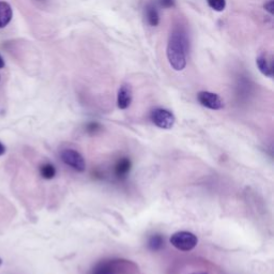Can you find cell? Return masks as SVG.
<instances>
[{"label":"cell","instance_id":"5bb4252c","mask_svg":"<svg viewBox=\"0 0 274 274\" xmlns=\"http://www.w3.org/2000/svg\"><path fill=\"white\" fill-rule=\"evenodd\" d=\"M101 130V125L99 123H95V122H92V123H89L87 125V131L90 133H94V132H98V131Z\"/></svg>","mask_w":274,"mask_h":274},{"label":"cell","instance_id":"5b68a950","mask_svg":"<svg viewBox=\"0 0 274 274\" xmlns=\"http://www.w3.org/2000/svg\"><path fill=\"white\" fill-rule=\"evenodd\" d=\"M197 100L206 109L220 111L224 107V102L219 94L210 91H200L197 94Z\"/></svg>","mask_w":274,"mask_h":274},{"label":"cell","instance_id":"3957f363","mask_svg":"<svg viewBox=\"0 0 274 274\" xmlns=\"http://www.w3.org/2000/svg\"><path fill=\"white\" fill-rule=\"evenodd\" d=\"M150 120L154 125L160 129L171 130L176 122V118L171 111L158 107L151 112Z\"/></svg>","mask_w":274,"mask_h":274},{"label":"cell","instance_id":"8fae6325","mask_svg":"<svg viewBox=\"0 0 274 274\" xmlns=\"http://www.w3.org/2000/svg\"><path fill=\"white\" fill-rule=\"evenodd\" d=\"M39 172L41 177L45 180H51L53 178H55L57 171L56 167L52 163H44L39 167Z\"/></svg>","mask_w":274,"mask_h":274},{"label":"cell","instance_id":"44dd1931","mask_svg":"<svg viewBox=\"0 0 274 274\" xmlns=\"http://www.w3.org/2000/svg\"><path fill=\"white\" fill-rule=\"evenodd\" d=\"M40 2H43V0H40Z\"/></svg>","mask_w":274,"mask_h":274},{"label":"cell","instance_id":"7c38bea8","mask_svg":"<svg viewBox=\"0 0 274 274\" xmlns=\"http://www.w3.org/2000/svg\"><path fill=\"white\" fill-rule=\"evenodd\" d=\"M163 246H164V238L161 235H153L148 241V247L153 252L160 251Z\"/></svg>","mask_w":274,"mask_h":274},{"label":"cell","instance_id":"2e32d148","mask_svg":"<svg viewBox=\"0 0 274 274\" xmlns=\"http://www.w3.org/2000/svg\"><path fill=\"white\" fill-rule=\"evenodd\" d=\"M264 8H265V10H266V11H268L269 13L272 15V14L274 13V2H273V0H270L269 3L265 4Z\"/></svg>","mask_w":274,"mask_h":274},{"label":"cell","instance_id":"ffe728a7","mask_svg":"<svg viewBox=\"0 0 274 274\" xmlns=\"http://www.w3.org/2000/svg\"><path fill=\"white\" fill-rule=\"evenodd\" d=\"M2 265H3V260H2V258H0V266Z\"/></svg>","mask_w":274,"mask_h":274},{"label":"cell","instance_id":"e0dca14e","mask_svg":"<svg viewBox=\"0 0 274 274\" xmlns=\"http://www.w3.org/2000/svg\"><path fill=\"white\" fill-rule=\"evenodd\" d=\"M7 149H6V146L3 144V142H0V157L4 156V154L6 153Z\"/></svg>","mask_w":274,"mask_h":274},{"label":"cell","instance_id":"4fadbf2b","mask_svg":"<svg viewBox=\"0 0 274 274\" xmlns=\"http://www.w3.org/2000/svg\"><path fill=\"white\" fill-rule=\"evenodd\" d=\"M208 6L217 12H222L226 8V0H207Z\"/></svg>","mask_w":274,"mask_h":274},{"label":"cell","instance_id":"52a82bcc","mask_svg":"<svg viewBox=\"0 0 274 274\" xmlns=\"http://www.w3.org/2000/svg\"><path fill=\"white\" fill-rule=\"evenodd\" d=\"M132 168V162L129 158H121L119 159L115 165V175L118 179H123L128 177V175Z\"/></svg>","mask_w":274,"mask_h":274},{"label":"cell","instance_id":"6da1fadb","mask_svg":"<svg viewBox=\"0 0 274 274\" xmlns=\"http://www.w3.org/2000/svg\"><path fill=\"white\" fill-rule=\"evenodd\" d=\"M186 53H187V39L186 35L180 30L175 29L171 33L167 43L168 62L176 71H182L186 66Z\"/></svg>","mask_w":274,"mask_h":274},{"label":"cell","instance_id":"9c48e42d","mask_svg":"<svg viewBox=\"0 0 274 274\" xmlns=\"http://www.w3.org/2000/svg\"><path fill=\"white\" fill-rule=\"evenodd\" d=\"M256 65L259 69V71L267 77H272L273 76V69L272 65L269 62L267 57L265 56H259L256 59Z\"/></svg>","mask_w":274,"mask_h":274},{"label":"cell","instance_id":"277c9868","mask_svg":"<svg viewBox=\"0 0 274 274\" xmlns=\"http://www.w3.org/2000/svg\"><path fill=\"white\" fill-rule=\"evenodd\" d=\"M60 159L67 166L73 168L77 173H82L86 171V162L84 157L74 149H64L60 152Z\"/></svg>","mask_w":274,"mask_h":274},{"label":"cell","instance_id":"9a60e30c","mask_svg":"<svg viewBox=\"0 0 274 274\" xmlns=\"http://www.w3.org/2000/svg\"><path fill=\"white\" fill-rule=\"evenodd\" d=\"M159 2H160V5L166 9L175 7V0H159Z\"/></svg>","mask_w":274,"mask_h":274},{"label":"cell","instance_id":"ac0fdd59","mask_svg":"<svg viewBox=\"0 0 274 274\" xmlns=\"http://www.w3.org/2000/svg\"><path fill=\"white\" fill-rule=\"evenodd\" d=\"M5 60H4V58L2 57V55H0V69H4L5 68Z\"/></svg>","mask_w":274,"mask_h":274},{"label":"cell","instance_id":"30bf717a","mask_svg":"<svg viewBox=\"0 0 274 274\" xmlns=\"http://www.w3.org/2000/svg\"><path fill=\"white\" fill-rule=\"evenodd\" d=\"M146 17H147V22L150 26L156 27L159 25L160 15H159V12H158L157 8L154 6L148 5L146 7Z\"/></svg>","mask_w":274,"mask_h":274},{"label":"cell","instance_id":"7a4b0ae2","mask_svg":"<svg viewBox=\"0 0 274 274\" xmlns=\"http://www.w3.org/2000/svg\"><path fill=\"white\" fill-rule=\"evenodd\" d=\"M171 244L182 252H189L196 247L198 243L197 237L189 231H178L172 235Z\"/></svg>","mask_w":274,"mask_h":274},{"label":"cell","instance_id":"ba28073f","mask_svg":"<svg viewBox=\"0 0 274 274\" xmlns=\"http://www.w3.org/2000/svg\"><path fill=\"white\" fill-rule=\"evenodd\" d=\"M13 16V11L7 2H0V29L9 25Z\"/></svg>","mask_w":274,"mask_h":274},{"label":"cell","instance_id":"d6986e66","mask_svg":"<svg viewBox=\"0 0 274 274\" xmlns=\"http://www.w3.org/2000/svg\"><path fill=\"white\" fill-rule=\"evenodd\" d=\"M191 274H208V273L205 272V271H199V272H193V273H191Z\"/></svg>","mask_w":274,"mask_h":274},{"label":"cell","instance_id":"8992f818","mask_svg":"<svg viewBox=\"0 0 274 274\" xmlns=\"http://www.w3.org/2000/svg\"><path fill=\"white\" fill-rule=\"evenodd\" d=\"M133 100L132 87L129 84H123L120 86L117 94V105L120 110H127L130 107Z\"/></svg>","mask_w":274,"mask_h":274}]
</instances>
